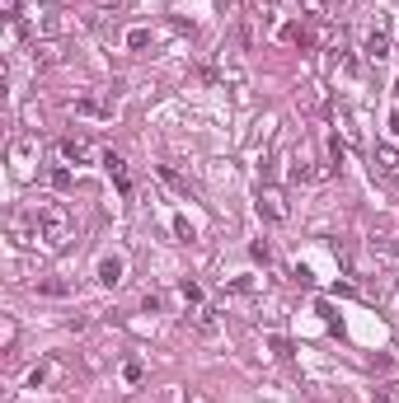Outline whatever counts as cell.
<instances>
[{
    "label": "cell",
    "mask_w": 399,
    "mask_h": 403,
    "mask_svg": "<svg viewBox=\"0 0 399 403\" xmlns=\"http://www.w3.org/2000/svg\"><path fill=\"white\" fill-rule=\"evenodd\" d=\"M254 207H259V220H268V225H277V220L287 216L282 192H277V188H259V202H254Z\"/></svg>",
    "instance_id": "277c9868"
},
{
    "label": "cell",
    "mask_w": 399,
    "mask_h": 403,
    "mask_svg": "<svg viewBox=\"0 0 399 403\" xmlns=\"http://www.w3.org/2000/svg\"><path fill=\"white\" fill-rule=\"evenodd\" d=\"M89 155H94L89 141H80V136H66V141H61V164H85Z\"/></svg>",
    "instance_id": "52a82bcc"
},
{
    "label": "cell",
    "mask_w": 399,
    "mask_h": 403,
    "mask_svg": "<svg viewBox=\"0 0 399 403\" xmlns=\"http://www.w3.org/2000/svg\"><path fill=\"white\" fill-rule=\"evenodd\" d=\"M193 323H197V333H202V338H216V333H221L216 305H197V310H193Z\"/></svg>",
    "instance_id": "ba28073f"
},
{
    "label": "cell",
    "mask_w": 399,
    "mask_h": 403,
    "mask_svg": "<svg viewBox=\"0 0 399 403\" xmlns=\"http://www.w3.org/2000/svg\"><path fill=\"white\" fill-rule=\"evenodd\" d=\"M141 310H146V314H160V310H164V296H160V291H146V296H141Z\"/></svg>",
    "instance_id": "44dd1931"
},
{
    "label": "cell",
    "mask_w": 399,
    "mask_h": 403,
    "mask_svg": "<svg viewBox=\"0 0 399 403\" xmlns=\"http://www.w3.org/2000/svg\"><path fill=\"white\" fill-rule=\"evenodd\" d=\"M169 225H174V235H179L184 244H193V240H197V230H193V220H188V216H174Z\"/></svg>",
    "instance_id": "2e32d148"
},
{
    "label": "cell",
    "mask_w": 399,
    "mask_h": 403,
    "mask_svg": "<svg viewBox=\"0 0 399 403\" xmlns=\"http://www.w3.org/2000/svg\"><path fill=\"white\" fill-rule=\"evenodd\" d=\"M141 380H146V366L141 361H127L122 366V384H141Z\"/></svg>",
    "instance_id": "ffe728a7"
},
{
    "label": "cell",
    "mask_w": 399,
    "mask_h": 403,
    "mask_svg": "<svg viewBox=\"0 0 399 403\" xmlns=\"http://www.w3.org/2000/svg\"><path fill=\"white\" fill-rule=\"evenodd\" d=\"M33 235L47 244V249H66L71 235H76V220H71V211H66L61 202H43V207L33 211Z\"/></svg>",
    "instance_id": "6da1fadb"
},
{
    "label": "cell",
    "mask_w": 399,
    "mask_h": 403,
    "mask_svg": "<svg viewBox=\"0 0 399 403\" xmlns=\"http://www.w3.org/2000/svg\"><path fill=\"white\" fill-rule=\"evenodd\" d=\"M329 160H334V169H338V174H343L347 150H343V141H338V136H329Z\"/></svg>",
    "instance_id": "d6986e66"
},
{
    "label": "cell",
    "mask_w": 399,
    "mask_h": 403,
    "mask_svg": "<svg viewBox=\"0 0 399 403\" xmlns=\"http://www.w3.org/2000/svg\"><path fill=\"white\" fill-rule=\"evenodd\" d=\"M277 38H282V43H310V33H305V28L296 24V19H292V24H282V28H277Z\"/></svg>",
    "instance_id": "9a60e30c"
},
{
    "label": "cell",
    "mask_w": 399,
    "mask_h": 403,
    "mask_svg": "<svg viewBox=\"0 0 399 403\" xmlns=\"http://www.w3.org/2000/svg\"><path fill=\"white\" fill-rule=\"evenodd\" d=\"M390 94H395V104H399V76H395V89H390Z\"/></svg>",
    "instance_id": "484cf974"
},
{
    "label": "cell",
    "mask_w": 399,
    "mask_h": 403,
    "mask_svg": "<svg viewBox=\"0 0 399 403\" xmlns=\"http://www.w3.org/2000/svg\"><path fill=\"white\" fill-rule=\"evenodd\" d=\"M362 52H367V61H385L390 56V33L385 28H371L367 43H362Z\"/></svg>",
    "instance_id": "5b68a950"
},
{
    "label": "cell",
    "mask_w": 399,
    "mask_h": 403,
    "mask_svg": "<svg viewBox=\"0 0 399 403\" xmlns=\"http://www.w3.org/2000/svg\"><path fill=\"white\" fill-rule=\"evenodd\" d=\"M47 183H52V192H71V188H76V174H71V164H56L52 174H47Z\"/></svg>",
    "instance_id": "7c38bea8"
},
{
    "label": "cell",
    "mask_w": 399,
    "mask_h": 403,
    "mask_svg": "<svg viewBox=\"0 0 399 403\" xmlns=\"http://www.w3.org/2000/svg\"><path fill=\"white\" fill-rule=\"evenodd\" d=\"M94 281H99L104 291H118V286L127 281V258H122L118 249L99 253V263H94Z\"/></svg>",
    "instance_id": "7a4b0ae2"
},
{
    "label": "cell",
    "mask_w": 399,
    "mask_h": 403,
    "mask_svg": "<svg viewBox=\"0 0 399 403\" xmlns=\"http://www.w3.org/2000/svg\"><path fill=\"white\" fill-rule=\"evenodd\" d=\"M5 5H10V14H14V5H19V0H5Z\"/></svg>",
    "instance_id": "4316f807"
},
{
    "label": "cell",
    "mask_w": 399,
    "mask_h": 403,
    "mask_svg": "<svg viewBox=\"0 0 399 403\" xmlns=\"http://www.w3.org/2000/svg\"><path fill=\"white\" fill-rule=\"evenodd\" d=\"M94 5H99V10H108V5H122V0H94Z\"/></svg>",
    "instance_id": "d4e9b609"
},
{
    "label": "cell",
    "mask_w": 399,
    "mask_h": 403,
    "mask_svg": "<svg viewBox=\"0 0 399 403\" xmlns=\"http://www.w3.org/2000/svg\"><path fill=\"white\" fill-rule=\"evenodd\" d=\"M66 376V371H61V361H56V356H43V361H38V366H33V371H28V389H52L56 380Z\"/></svg>",
    "instance_id": "3957f363"
},
{
    "label": "cell",
    "mask_w": 399,
    "mask_h": 403,
    "mask_svg": "<svg viewBox=\"0 0 399 403\" xmlns=\"http://www.w3.org/2000/svg\"><path fill=\"white\" fill-rule=\"evenodd\" d=\"M385 132H390V136H395V141H399V104L390 108V122H385Z\"/></svg>",
    "instance_id": "cb8c5ba5"
},
{
    "label": "cell",
    "mask_w": 399,
    "mask_h": 403,
    "mask_svg": "<svg viewBox=\"0 0 399 403\" xmlns=\"http://www.w3.org/2000/svg\"><path fill=\"white\" fill-rule=\"evenodd\" d=\"M249 258H254L259 268H272V244H268V240H254V244H249Z\"/></svg>",
    "instance_id": "4fadbf2b"
},
{
    "label": "cell",
    "mask_w": 399,
    "mask_h": 403,
    "mask_svg": "<svg viewBox=\"0 0 399 403\" xmlns=\"http://www.w3.org/2000/svg\"><path fill=\"white\" fill-rule=\"evenodd\" d=\"M268 347H272V356H277V361H287V356H292V343H287L282 333H268Z\"/></svg>",
    "instance_id": "ac0fdd59"
},
{
    "label": "cell",
    "mask_w": 399,
    "mask_h": 403,
    "mask_svg": "<svg viewBox=\"0 0 399 403\" xmlns=\"http://www.w3.org/2000/svg\"><path fill=\"white\" fill-rule=\"evenodd\" d=\"M179 296H184L188 305H207V300H202V286H197V281H188V277L179 281Z\"/></svg>",
    "instance_id": "e0dca14e"
},
{
    "label": "cell",
    "mask_w": 399,
    "mask_h": 403,
    "mask_svg": "<svg viewBox=\"0 0 399 403\" xmlns=\"http://www.w3.org/2000/svg\"><path fill=\"white\" fill-rule=\"evenodd\" d=\"M254 286H259L254 277H235V281H230V291H235V296H254Z\"/></svg>",
    "instance_id": "7402d4cb"
},
{
    "label": "cell",
    "mask_w": 399,
    "mask_h": 403,
    "mask_svg": "<svg viewBox=\"0 0 399 403\" xmlns=\"http://www.w3.org/2000/svg\"><path fill=\"white\" fill-rule=\"evenodd\" d=\"M310 179H315V164H310L305 150H296L292 155V183H310Z\"/></svg>",
    "instance_id": "30bf717a"
},
{
    "label": "cell",
    "mask_w": 399,
    "mask_h": 403,
    "mask_svg": "<svg viewBox=\"0 0 399 403\" xmlns=\"http://www.w3.org/2000/svg\"><path fill=\"white\" fill-rule=\"evenodd\" d=\"M155 43V28H146V24H136L132 33H127V52H146Z\"/></svg>",
    "instance_id": "8fae6325"
},
{
    "label": "cell",
    "mask_w": 399,
    "mask_h": 403,
    "mask_svg": "<svg viewBox=\"0 0 399 403\" xmlns=\"http://www.w3.org/2000/svg\"><path fill=\"white\" fill-rule=\"evenodd\" d=\"M99 164H104V174H108V179H113L118 188L127 192V160H122L118 150H104V155H99Z\"/></svg>",
    "instance_id": "8992f818"
},
{
    "label": "cell",
    "mask_w": 399,
    "mask_h": 403,
    "mask_svg": "<svg viewBox=\"0 0 399 403\" xmlns=\"http://www.w3.org/2000/svg\"><path fill=\"white\" fill-rule=\"evenodd\" d=\"M76 108H80V113H89V117H104V113H108V108L99 104V99H80Z\"/></svg>",
    "instance_id": "603a6c76"
},
{
    "label": "cell",
    "mask_w": 399,
    "mask_h": 403,
    "mask_svg": "<svg viewBox=\"0 0 399 403\" xmlns=\"http://www.w3.org/2000/svg\"><path fill=\"white\" fill-rule=\"evenodd\" d=\"M371 253H376V258H399V244L390 240V235H376V240H371Z\"/></svg>",
    "instance_id": "5bb4252c"
},
{
    "label": "cell",
    "mask_w": 399,
    "mask_h": 403,
    "mask_svg": "<svg viewBox=\"0 0 399 403\" xmlns=\"http://www.w3.org/2000/svg\"><path fill=\"white\" fill-rule=\"evenodd\" d=\"M33 291H38V296L61 300V296H71V281H61V277H38V281H33Z\"/></svg>",
    "instance_id": "9c48e42d"
}]
</instances>
